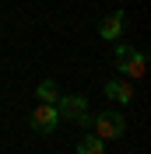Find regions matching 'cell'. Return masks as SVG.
<instances>
[{
	"instance_id": "6",
	"label": "cell",
	"mask_w": 151,
	"mask_h": 154,
	"mask_svg": "<svg viewBox=\"0 0 151 154\" xmlns=\"http://www.w3.org/2000/svg\"><path fill=\"white\" fill-rule=\"evenodd\" d=\"M144 60H148V56H144L141 49H133L130 56H127V60H120L116 67H120V70H123L127 77H141V74H144Z\"/></svg>"
},
{
	"instance_id": "4",
	"label": "cell",
	"mask_w": 151,
	"mask_h": 154,
	"mask_svg": "<svg viewBox=\"0 0 151 154\" xmlns=\"http://www.w3.org/2000/svg\"><path fill=\"white\" fill-rule=\"evenodd\" d=\"M123 28H127V14H123V11H113V14H105V18L98 21V35H102L105 42H120Z\"/></svg>"
},
{
	"instance_id": "3",
	"label": "cell",
	"mask_w": 151,
	"mask_h": 154,
	"mask_svg": "<svg viewBox=\"0 0 151 154\" xmlns=\"http://www.w3.org/2000/svg\"><path fill=\"white\" fill-rule=\"evenodd\" d=\"M60 123H63V119H60L56 105H49V102H42V105L32 112V130H35V133H53Z\"/></svg>"
},
{
	"instance_id": "1",
	"label": "cell",
	"mask_w": 151,
	"mask_h": 154,
	"mask_svg": "<svg viewBox=\"0 0 151 154\" xmlns=\"http://www.w3.org/2000/svg\"><path fill=\"white\" fill-rule=\"evenodd\" d=\"M56 112L60 119H70V123L77 126H92V112H88V98L85 95H60L56 98Z\"/></svg>"
},
{
	"instance_id": "2",
	"label": "cell",
	"mask_w": 151,
	"mask_h": 154,
	"mask_svg": "<svg viewBox=\"0 0 151 154\" xmlns=\"http://www.w3.org/2000/svg\"><path fill=\"white\" fill-rule=\"evenodd\" d=\"M92 126H95V137H102V140H120L127 133L123 112H98V116H92Z\"/></svg>"
},
{
	"instance_id": "9",
	"label": "cell",
	"mask_w": 151,
	"mask_h": 154,
	"mask_svg": "<svg viewBox=\"0 0 151 154\" xmlns=\"http://www.w3.org/2000/svg\"><path fill=\"white\" fill-rule=\"evenodd\" d=\"M0 35H4V32H0Z\"/></svg>"
},
{
	"instance_id": "7",
	"label": "cell",
	"mask_w": 151,
	"mask_h": 154,
	"mask_svg": "<svg viewBox=\"0 0 151 154\" xmlns=\"http://www.w3.org/2000/svg\"><path fill=\"white\" fill-rule=\"evenodd\" d=\"M105 140L102 137H95V133H88V137H81V144H77V154H105Z\"/></svg>"
},
{
	"instance_id": "8",
	"label": "cell",
	"mask_w": 151,
	"mask_h": 154,
	"mask_svg": "<svg viewBox=\"0 0 151 154\" xmlns=\"http://www.w3.org/2000/svg\"><path fill=\"white\" fill-rule=\"evenodd\" d=\"M35 95H39V102H49V105H56V98H60V88H56V81H39Z\"/></svg>"
},
{
	"instance_id": "5",
	"label": "cell",
	"mask_w": 151,
	"mask_h": 154,
	"mask_svg": "<svg viewBox=\"0 0 151 154\" xmlns=\"http://www.w3.org/2000/svg\"><path fill=\"white\" fill-rule=\"evenodd\" d=\"M102 91L113 98V102L127 105V102L133 98V81H130V77H116V81H105V88H102Z\"/></svg>"
}]
</instances>
